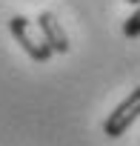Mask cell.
Masks as SVG:
<instances>
[{
	"instance_id": "cell-1",
	"label": "cell",
	"mask_w": 140,
	"mask_h": 146,
	"mask_svg": "<svg viewBox=\"0 0 140 146\" xmlns=\"http://www.w3.org/2000/svg\"><path fill=\"white\" fill-rule=\"evenodd\" d=\"M9 32H12V37L20 43V49L32 57V60H37V63H46V60H52V49L43 43V37H40V32H37V26L29 20V17H23V15H15L12 20H9Z\"/></svg>"
},
{
	"instance_id": "cell-2",
	"label": "cell",
	"mask_w": 140,
	"mask_h": 146,
	"mask_svg": "<svg viewBox=\"0 0 140 146\" xmlns=\"http://www.w3.org/2000/svg\"><path fill=\"white\" fill-rule=\"evenodd\" d=\"M137 117H140V86L131 89V92L109 112V117L103 120V135H106V137H120V135L129 132V126H131Z\"/></svg>"
},
{
	"instance_id": "cell-3",
	"label": "cell",
	"mask_w": 140,
	"mask_h": 146,
	"mask_svg": "<svg viewBox=\"0 0 140 146\" xmlns=\"http://www.w3.org/2000/svg\"><path fill=\"white\" fill-rule=\"evenodd\" d=\"M37 32H40L43 43L52 49V54H66L69 49H72V43H69V35H66V29L60 26V20H57V17L49 12V9L37 15Z\"/></svg>"
},
{
	"instance_id": "cell-4",
	"label": "cell",
	"mask_w": 140,
	"mask_h": 146,
	"mask_svg": "<svg viewBox=\"0 0 140 146\" xmlns=\"http://www.w3.org/2000/svg\"><path fill=\"white\" fill-rule=\"evenodd\" d=\"M123 35H126L129 40L140 37V6H134V12L126 17V23H123Z\"/></svg>"
},
{
	"instance_id": "cell-5",
	"label": "cell",
	"mask_w": 140,
	"mask_h": 146,
	"mask_svg": "<svg viewBox=\"0 0 140 146\" xmlns=\"http://www.w3.org/2000/svg\"><path fill=\"white\" fill-rule=\"evenodd\" d=\"M126 3H131V6H140V0H126Z\"/></svg>"
}]
</instances>
